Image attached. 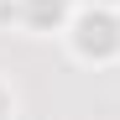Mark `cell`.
Masks as SVG:
<instances>
[{"mask_svg": "<svg viewBox=\"0 0 120 120\" xmlns=\"http://www.w3.org/2000/svg\"><path fill=\"white\" fill-rule=\"evenodd\" d=\"M11 115H16V99H11V89H5V84H0V120H11Z\"/></svg>", "mask_w": 120, "mask_h": 120, "instance_id": "6da1fadb", "label": "cell"}]
</instances>
